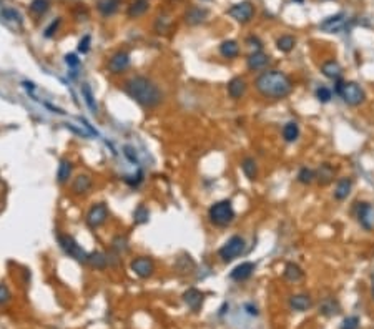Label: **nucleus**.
Listing matches in <instances>:
<instances>
[{"label":"nucleus","mask_w":374,"mask_h":329,"mask_svg":"<svg viewBox=\"0 0 374 329\" xmlns=\"http://www.w3.org/2000/svg\"><path fill=\"white\" fill-rule=\"evenodd\" d=\"M254 87L264 98L281 100L291 93L293 83L286 73L279 70H268L254 80Z\"/></svg>","instance_id":"1"},{"label":"nucleus","mask_w":374,"mask_h":329,"mask_svg":"<svg viewBox=\"0 0 374 329\" xmlns=\"http://www.w3.org/2000/svg\"><path fill=\"white\" fill-rule=\"evenodd\" d=\"M125 91L132 96V98L140 103L145 108H153L161 101L163 95H161L160 88L151 82V80L145 77H133L125 83Z\"/></svg>","instance_id":"2"},{"label":"nucleus","mask_w":374,"mask_h":329,"mask_svg":"<svg viewBox=\"0 0 374 329\" xmlns=\"http://www.w3.org/2000/svg\"><path fill=\"white\" fill-rule=\"evenodd\" d=\"M210 221L216 226H228L233 220H235V209H233V204L228 199H221V201H216L210 206L208 211Z\"/></svg>","instance_id":"3"},{"label":"nucleus","mask_w":374,"mask_h":329,"mask_svg":"<svg viewBox=\"0 0 374 329\" xmlns=\"http://www.w3.org/2000/svg\"><path fill=\"white\" fill-rule=\"evenodd\" d=\"M243 251H245V240H243L241 236H231V238L220 248L218 255L225 263H231L240 255H243Z\"/></svg>","instance_id":"4"},{"label":"nucleus","mask_w":374,"mask_h":329,"mask_svg":"<svg viewBox=\"0 0 374 329\" xmlns=\"http://www.w3.org/2000/svg\"><path fill=\"white\" fill-rule=\"evenodd\" d=\"M339 96L343 101L349 106H357L364 101V90H362L356 82H344L343 88L339 91Z\"/></svg>","instance_id":"5"},{"label":"nucleus","mask_w":374,"mask_h":329,"mask_svg":"<svg viewBox=\"0 0 374 329\" xmlns=\"http://www.w3.org/2000/svg\"><path fill=\"white\" fill-rule=\"evenodd\" d=\"M58 243H60L62 250L67 253L68 256L75 258V260L80 261V263H88V255H86L82 248H80V245L72 238V236L60 235V236H58Z\"/></svg>","instance_id":"6"},{"label":"nucleus","mask_w":374,"mask_h":329,"mask_svg":"<svg viewBox=\"0 0 374 329\" xmlns=\"http://www.w3.org/2000/svg\"><path fill=\"white\" fill-rule=\"evenodd\" d=\"M356 218L366 231H371L374 228V208L367 201H357L356 203Z\"/></svg>","instance_id":"7"},{"label":"nucleus","mask_w":374,"mask_h":329,"mask_svg":"<svg viewBox=\"0 0 374 329\" xmlns=\"http://www.w3.org/2000/svg\"><path fill=\"white\" fill-rule=\"evenodd\" d=\"M108 218V209L105 203H99L95 206L90 208L88 214H86V223H88L90 228H99L107 221Z\"/></svg>","instance_id":"8"},{"label":"nucleus","mask_w":374,"mask_h":329,"mask_svg":"<svg viewBox=\"0 0 374 329\" xmlns=\"http://www.w3.org/2000/svg\"><path fill=\"white\" fill-rule=\"evenodd\" d=\"M346 22H348V19H346V15L341 12V14H336L331 15V17L324 19L321 24H319V29L323 32H326V34H338L346 27Z\"/></svg>","instance_id":"9"},{"label":"nucleus","mask_w":374,"mask_h":329,"mask_svg":"<svg viewBox=\"0 0 374 329\" xmlns=\"http://www.w3.org/2000/svg\"><path fill=\"white\" fill-rule=\"evenodd\" d=\"M228 14L231 15L233 19L238 20V22L241 24H246L249 20L253 19L254 15V7L249 2H240L236 5H233V7L228 10Z\"/></svg>","instance_id":"10"},{"label":"nucleus","mask_w":374,"mask_h":329,"mask_svg":"<svg viewBox=\"0 0 374 329\" xmlns=\"http://www.w3.org/2000/svg\"><path fill=\"white\" fill-rule=\"evenodd\" d=\"M132 271L140 278H150L155 271V264L150 258H146V256L135 258V260L132 261Z\"/></svg>","instance_id":"11"},{"label":"nucleus","mask_w":374,"mask_h":329,"mask_svg":"<svg viewBox=\"0 0 374 329\" xmlns=\"http://www.w3.org/2000/svg\"><path fill=\"white\" fill-rule=\"evenodd\" d=\"M256 269V264L251 263V261H245L241 264H238V266L233 269V271L230 273V278L233 279V281H246L248 278H251L253 271Z\"/></svg>","instance_id":"12"},{"label":"nucleus","mask_w":374,"mask_h":329,"mask_svg":"<svg viewBox=\"0 0 374 329\" xmlns=\"http://www.w3.org/2000/svg\"><path fill=\"white\" fill-rule=\"evenodd\" d=\"M128 67H130V57H128V53H125V52L115 53V55L110 58V62H108V70H110L112 73H122Z\"/></svg>","instance_id":"13"},{"label":"nucleus","mask_w":374,"mask_h":329,"mask_svg":"<svg viewBox=\"0 0 374 329\" xmlns=\"http://www.w3.org/2000/svg\"><path fill=\"white\" fill-rule=\"evenodd\" d=\"M183 301H185V304L190 309L197 312L202 309V306H203V293L198 291L197 288H190L188 291H185V294H183Z\"/></svg>","instance_id":"14"},{"label":"nucleus","mask_w":374,"mask_h":329,"mask_svg":"<svg viewBox=\"0 0 374 329\" xmlns=\"http://www.w3.org/2000/svg\"><path fill=\"white\" fill-rule=\"evenodd\" d=\"M334 173H336V170L333 165H329V163L319 165V168L316 170V181L321 186H326L334 180Z\"/></svg>","instance_id":"15"},{"label":"nucleus","mask_w":374,"mask_h":329,"mask_svg":"<svg viewBox=\"0 0 374 329\" xmlns=\"http://www.w3.org/2000/svg\"><path fill=\"white\" fill-rule=\"evenodd\" d=\"M321 73L326 78L334 80L336 82V80H339L341 75H343V67H341L336 60H328L321 65Z\"/></svg>","instance_id":"16"},{"label":"nucleus","mask_w":374,"mask_h":329,"mask_svg":"<svg viewBox=\"0 0 374 329\" xmlns=\"http://www.w3.org/2000/svg\"><path fill=\"white\" fill-rule=\"evenodd\" d=\"M269 62V57L266 53H263L261 50H256L253 52L251 55L246 58V63H248V68L249 70H261L268 65Z\"/></svg>","instance_id":"17"},{"label":"nucleus","mask_w":374,"mask_h":329,"mask_svg":"<svg viewBox=\"0 0 374 329\" xmlns=\"http://www.w3.org/2000/svg\"><path fill=\"white\" fill-rule=\"evenodd\" d=\"M351 190H353V180H351V178H341V180L336 183L334 198L338 199V201H343V199H346L351 195Z\"/></svg>","instance_id":"18"},{"label":"nucleus","mask_w":374,"mask_h":329,"mask_svg":"<svg viewBox=\"0 0 374 329\" xmlns=\"http://www.w3.org/2000/svg\"><path fill=\"white\" fill-rule=\"evenodd\" d=\"M246 91V82L241 77H235L228 83V95L231 98H241Z\"/></svg>","instance_id":"19"},{"label":"nucleus","mask_w":374,"mask_h":329,"mask_svg":"<svg viewBox=\"0 0 374 329\" xmlns=\"http://www.w3.org/2000/svg\"><path fill=\"white\" fill-rule=\"evenodd\" d=\"M290 306L295 311H308L313 306V301L308 294H295L290 298Z\"/></svg>","instance_id":"20"},{"label":"nucleus","mask_w":374,"mask_h":329,"mask_svg":"<svg viewBox=\"0 0 374 329\" xmlns=\"http://www.w3.org/2000/svg\"><path fill=\"white\" fill-rule=\"evenodd\" d=\"M207 15H208V10H207V9L193 7V9L186 14V22H188L190 25H198V24L205 22Z\"/></svg>","instance_id":"21"},{"label":"nucleus","mask_w":374,"mask_h":329,"mask_svg":"<svg viewBox=\"0 0 374 329\" xmlns=\"http://www.w3.org/2000/svg\"><path fill=\"white\" fill-rule=\"evenodd\" d=\"M241 170H243V173L246 175L248 180H251V181L256 180L258 166H256V161H254V158H251V156H246V158L241 161Z\"/></svg>","instance_id":"22"},{"label":"nucleus","mask_w":374,"mask_h":329,"mask_svg":"<svg viewBox=\"0 0 374 329\" xmlns=\"http://www.w3.org/2000/svg\"><path fill=\"white\" fill-rule=\"evenodd\" d=\"M283 274H285V278L288 279V281H293V283L300 281V279H303V276H305L303 269L298 266V264H295V263H288V264H286Z\"/></svg>","instance_id":"23"},{"label":"nucleus","mask_w":374,"mask_h":329,"mask_svg":"<svg viewBox=\"0 0 374 329\" xmlns=\"http://www.w3.org/2000/svg\"><path fill=\"white\" fill-rule=\"evenodd\" d=\"M220 53L226 58H235L240 53V45L236 44L235 40H225L223 44L220 45Z\"/></svg>","instance_id":"24"},{"label":"nucleus","mask_w":374,"mask_h":329,"mask_svg":"<svg viewBox=\"0 0 374 329\" xmlns=\"http://www.w3.org/2000/svg\"><path fill=\"white\" fill-rule=\"evenodd\" d=\"M90 186H91V178L88 175H78L77 178H75V181L72 185V190H73V193L80 195V193L88 191Z\"/></svg>","instance_id":"25"},{"label":"nucleus","mask_w":374,"mask_h":329,"mask_svg":"<svg viewBox=\"0 0 374 329\" xmlns=\"http://www.w3.org/2000/svg\"><path fill=\"white\" fill-rule=\"evenodd\" d=\"M298 137H300V127H298V123L296 122L286 123V125L283 127V138H285V142L293 143V142H296Z\"/></svg>","instance_id":"26"},{"label":"nucleus","mask_w":374,"mask_h":329,"mask_svg":"<svg viewBox=\"0 0 374 329\" xmlns=\"http://www.w3.org/2000/svg\"><path fill=\"white\" fill-rule=\"evenodd\" d=\"M148 10V0H135L128 9V17L137 19L140 15H143Z\"/></svg>","instance_id":"27"},{"label":"nucleus","mask_w":374,"mask_h":329,"mask_svg":"<svg viewBox=\"0 0 374 329\" xmlns=\"http://www.w3.org/2000/svg\"><path fill=\"white\" fill-rule=\"evenodd\" d=\"M82 95H83V98H85V103H86V106H88L90 112L95 115V113L99 112V106H97V101H95V96H94V93H91V88H90L86 83H83V85H82Z\"/></svg>","instance_id":"28"},{"label":"nucleus","mask_w":374,"mask_h":329,"mask_svg":"<svg viewBox=\"0 0 374 329\" xmlns=\"http://www.w3.org/2000/svg\"><path fill=\"white\" fill-rule=\"evenodd\" d=\"M298 181L303 183V185H311L313 181H316V171L308 168V166H303L298 171Z\"/></svg>","instance_id":"29"},{"label":"nucleus","mask_w":374,"mask_h":329,"mask_svg":"<svg viewBox=\"0 0 374 329\" xmlns=\"http://www.w3.org/2000/svg\"><path fill=\"white\" fill-rule=\"evenodd\" d=\"M276 45H278V48L281 52L288 53V52L293 50V48H295L296 40H295V37H291V35H283V37H279V39H278Z\"/></svg>","instance_id":"30"},{"label":"nucleus","mask_w":374,"mask_h":329,"mask_svg":"<svg viewBox=\"0 0 374 329\" xmlns=\"http://www.w3.org/2000/svg\"><path fill=\"white\" fill-rule=\"evenodd\" d=\"M70 175H72V163H70L68 160H62L60 166H58V173H57L58 181L65 183L70 178Z\"/></svg>","instance_id":"31"},{"label":"nucleus","mask_w":374,"mask_h":329,"mask_svg":"<svg viewBox=\"0 0 374 329\" xmlns=\"http://www.w3.org/2000/svg\"><path fill=\"white\" fill-rule=\"evenodd\" d=\"M88 263L97 269H104L107 268L108 260L104 253H91V255H88Z\"/></svg>","instance_id":"32"},{"label":"nucleus","mask_w":374,"mask_h":329,"mask_svg":"<svg viewBox=\"0 0 374 329\" xmlns=\"http://www.w3.org/2000/svg\"><path fill=\"white\" fill-rule=\"evenodd\" d=\"M319 312L324 316H333V314H336V312H339V306L334 299H326L321 306H319Z\"/></svg>","instance_id":"33"},{"label":"nucleus","mask_w":374,"mask_h":329,"mask_svg":"<svg viewBox=\"0 0 374 329\" xmlns=\"http://www.w3.org/2000/svg\"><path fill=\"white\" fill-rule=\"evenodd\" d=\"M148 216H150V213H148V209L143 206V204H140V206L135 209V213H133L135 223H138V225L146 223V221H148Z\"/></svg>","instance_id":"34"},{"label":"nucleus","mask_w":374,"mask_h":329,"mask_svg":"<svg viewBox=\"0 0 374 329\" xmlns=\"http://www.w3.org/2000/svg\"><path fill=\"white\" fill-rule=\"evenodd\" d=\"M2 17L5 20H9V22H22V15L17 12L15 9H2Z\"/></svg>","instance_id":"35"},{"label":"nucleus","mask_w":374,"mask_h":329,"mask_svg":"<svg viewBox=\"0 0 374 329\" xmlns=\"http://www.w3.org/2000/svg\"><path fill=\"white\" fill-rule=\"evenodd\" d=\"M99 9L104 15H110L117 10V0H104L99 4Z\"/></svg>","instance_id":"36"},{"label":"nucleus","mask_w":374,"mask_h":329,"mask_svg":"<svg viewBox=\"0 0 374 329\" xmlns=\"http://www.w3.org/2000/svg\"><path fill=\"white\" fill-rule=\"evenodd\" d=\"M316 98L321 101V103H328V101L333 98V91L328 87H319L316 90Z\"/></svg>","instance_id":"37"},{"label":"nucleus","mask_w":374,"mask_h":329,"mask_svg":"<svg viewBox=\"0 0 374 329\" xmlns=\"http://www.w3.org/2000/svg\"><path fill=\"white\" fill-rule=\"evenodd\" d=\"M48 9V0H34L30 4V10L35 14H42Z\"/></svg>","instance_id":"38"},{"label":"nucleus","mask_w":374,"mask_h":329,"mask_svg":"<svg viewBox=\"0 0 374 329\" xmlns=\"http://www.w3.org/2000/svg\"><path fill=\"white\" fill-rule=\"evenodd\" d=\"M359 317L357 316H348L341 324V329H357L359 327Z\"/></svg>","instance_id":"39"},{"label":"nucleus","mask_w":374,"mask_h":329,"mask_svg":"<svg viewBox=\"0 0 374 329\" xmlns=\"http://www.w3.org/2000/svg\"><path fill=\"white\" fill-rule=\"evenodd\" d=\"M90 42H91V39H90V35H85L82 40H80V44H78V52H82V53H86L90 50Z\"/></svg>","instance_id":"40"},{"label":"nucleus","mask_w":374,"mask_h":329,"mask_svg":"<svg viewBox=\"0 0 374 329\" xmlns=\"http://www.w3.org/2000/svg\"><path fill=\"white\" fill-rule=\"evenodd\" d=\"M10 299V291L7 289V286L0 284V304H5Z\"/></svg>","instance_id":"41"},{"label":"nucleus","mask_w":374,"mask_h":329,"mask_svg":"<svg viewBox=\"0 0 374 329\" xmlns=\"http://www.w3.org/2000/svg\"><path fill=\"white\" fill-rule=\"evenodd\" d=\"M65 62H67V65L68 67H77L78 65V58H77V55H73V53H70V55H67L65 57Z\"/></svg>","instance_id":"42"},{"label":"nucleus","mask_w":374,"mask_h":329,"mask_svg":"<svg viewBox=\"0 0 374 329\" xmlns=\"http://www.w3.org/2000/svg\"><path fill=\"white\" fill-rule=\"evenodd\" d=\"M58 24H60V20H55V22H52V25L45 30V37H52L53 34H55V30H57Z\"/></svg>","instance_id":"43"},{"label":"nucleus","mask_w":374,"mask_h":329,"mask_svg":"<svg viewBox=\"0 0 374 329\" xmlns=\"http://www.w3.org/2000/svg\"><path fill=\"white\" fill-rule=\"evenodd\" d=\"M248 44L251 45V47H256L258 50L261 48V42H259L258 39H254V37H249V39H248Z\"/></svg>","instance_id":"44"},{"label":"nucleus","mask_w":374,"mask_h":329,"mask_svg":"<svg viewBox=\"0 0 374 329\" xmlns=\"http://www.w3.org/2000/svg\"><path fill=\"white\" fill-rule=\"evenodd\" d=\"M125 155H127L128 158L133 161V163H137V156L132 153V148H130V147H125Z\"/></svg>","instance_id":"45"},{"label":"nucleus","mask_w":374,"mask_h":329,"mask_svg":"<svg viewBox=\"0 0 374 329\" xmlns=\"http://www.w3.org/2000/svg\"><path fill=\"white\" fill-rule=\"evenodd\" d=\"M246 309H248V312L251 316H258V309H256V307H253L251 304H246Z\"/></svg>","instance_id":"46"},{"label":"nucleus","mask_w":374,"mask_h":329,"mask_svg":"<svg viewBox=\"0 0 374 329\" xmlns=\"http://www.w3.org/2000/svg\"><path fill=\"white\" fill-rule=\"evenodd\" d=\"M371 279H372V281H374V269H372V273H371Z\"/></svg>","instance_id":"47"},{"label":"nucleus","mask_w":374,"mask_h":329,"mask_svg":"<svg viewBox=\"0 0 374 329\" xmlns=\"http://www.w3.org/2000/svg\"><path fill=\"white\" fill-rule=\"evenodd\" d=\"M372 296H374V286H372Z\"/></svg>","instance_id":"48"},{"label":"nucleus","mask_w":374,"mask_h":329,"mask_svg":"<svg viewBox=\"0 0 374 329\" xmlns=\"http://www.w3.org/2000/svg\"><path fill=\"white\" fill-rule=\"evenodd\" d=\"M296 2H301V0H296Z\"/></svg>","instance_id":"49"}]
</instances>
